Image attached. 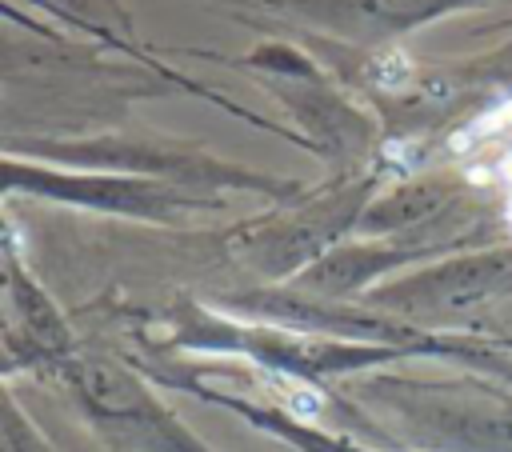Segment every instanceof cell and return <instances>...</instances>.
Listing matches in <instances>:
<instances>
[{"mask_svg":"<svg viewBox=\"0 0 512 452\" xmlns=\"http://www.w3.org/2000/svg\"><path fill=\"white\" fill-rule=\"evenodd\" d=\"M432 428L460 452H512V408L504 404L444 408L432 412Z\"/></svg>","mask_w":512,"mask_h":452,"instance_id":"6da1fadb","label":"cell"},{"mask_svg":"<svg viewBox=\"0 0 512 452\" xmlns=\"http://www.w3.org/2000/svg\"><path fill=\"white\" fill-rule=\"evenodd\" d=\"M440 188H432V184H412V188H400L396 196H388L384 204H376L372 208V220H380V224H408V220H420L424 212H432L436 204H440Z\"/></svg>","mask_w":512,"mask_h":452,"instance_id":"7a4b0ae2","label":"cell"},{"mask_svg":"<svg viewBox=\"0 0 512 452\" xmlns=\"http://www.w3.org/2000/svg\"><path fill=\"white\" fill-rule=\"evenodd\" d=\"M348 8L364 20H400L420 8H432V0H348Z\"/></svg>","mask_w":512,"mask_h":452,"instance_id":"3957f363","label":"cell"}]
</instances>
